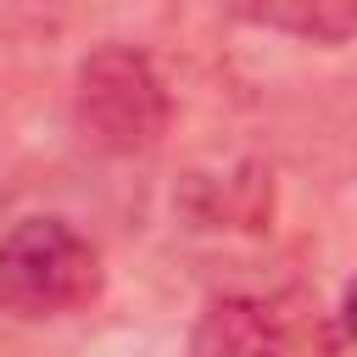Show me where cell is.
Instances as JSON below:
<instances>
[{
	"instance_id": "1",
	"label": "cell",
	"mask_w": 357,
	"mask_h": 357,
	"mask_svg": "<svg viewBox=\"0 0 357 357\" xmlns=\"http://www.w3.org/2000/svg\"><path fill=\"white\" fill-rule=\"evenodd\" d=\"M100 296V251L67 218H22L0 234V312L22 324L73 318Z\"/></svg>"
},
{
	"instance_id": "2",
	"label": "cell",
	"mask_w": 357,
	"mask_h": 357,
	"mask_svg": "<svg viewBox=\"0 0 357 357\" xmlns=\"http://www.w3.org/2000/svg\"><path fill=\"white\" fill-rule=\"evenodd\" d=\"M73 123L106 156H139L167 134V89L145 50L100 45L73 73Z\"/></svg>"
},
{
	"instance_id": "3",
	"label": "cell",
	"mask_w": 357,
	"mask_h": 357,
	"mask_svg": "<svg viewBox=\"0 0 357 357\" xmlns=\"http://www.w3.org/2000/svg\"><path fill=\"white\" fill-rule=\"evenodd\" d=\"M318 307L296 296H218L195 329V357H335Z\"/></svg>"
},
{
	"instance_id": "4",
	"label": "cell",
	"mask_w": 357,
	"mask_h": 357,
	"mask_svg": "<svg viewBox=\"0 0 357 357\" xmlns=\"http://www.w3.org/2000/svg\"><path fill=\"white\" fill-rule=\"evenodd\" d=\"M223 11L312 45H346L357 28V0H223Z\"/></svg>"
}]
</instances>
